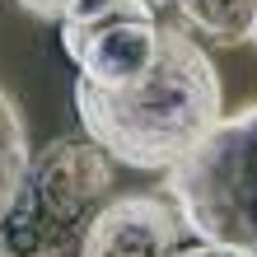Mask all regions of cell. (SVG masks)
<instances>
[{"instance_id":"obj_1","label":"cell","mask_w":257,"mask_h":257,"mask_svg":"<svg viewBox=\"0 0 257 257\" xmlns=\"http://www.w3.org/2000/svg\"><path fill=\"white\" fill-rule=\"evenodd\" d=\"M75 112L84 136L112 164L173 173L224 122V84L210 52L187 28L159 24L155 61L141 80L122 89L75 80Z\"/></svg>"},{"instance_id":"obj_2","label":"cell","mask_w":257,"mask_h":257,"mask_svg":"<svg viewBox=\"0 0 257 257\" xmlns=\"http://www.w3.org/2000/svg\"><path fill=\"white\" fill-rule=\"evenodd\" d=\"M112 159L89 136H61L28 164L24 192L0 224V257H66L108 206Z\"/></svg>"},{"instance_id":"obj_3","label":"cell","mask_w":257,"mask_h":257,"mask_svg":"<svg viewBox=\"0 0 257 257\" xmlns=\"http://www.w3.org/2000/svg\"><path fill=\"white\" fill-rule=\"evenodd\" d=\"M164 196L201 243L257 252V103L224 112L201 150L164 173Z\"/></svg>"},{"instance_id":"obj_4","label":"cell","mask_w":257,"mask_h":257,"mask_svg":"<svg viewBox=\"0 0 257 257\" xmlns=\"http://www.w3.org/2000/svg\"><path fill=\"white\" fill-rule=\"evenodd\" d=\"M61 47L80 80L122 89L141 80L159 47V19L150 0H75L61 19Z\"/></svg>"},{"instance_id":"obj_5","label":"cell","mask_w":257,"mask_h":257,"mask_svg":"<svg viewBox=\"0 0 257 257\" xmlns=\"http://www.w3.org/2000/svg\"><path fill=\"white\" fill-rule=\"evenodd\" d=\"M183 215L169 196L126 192L89 220L80 238V257H178Z\"/></svg>"},{"instance_id":"obj_6","label":"cell","mask_w":257,"mask_h":257,"mask_svg":"<svg viewBox=\"0 0 257 257\" xmlns=\"http://www.w3.org/2000/svg\"><path fill=\"white\" fill-rule=\"evenodd\" d=\"M28 164H33V150H28V126H24V112L5 89H0V224L14 210L24 192V178H28Z\"/></svg>"},{"instance_id":"obj_7","label":"cell","mask_w":257,"mask_h":257,"mask_svg":"<svg viewBox=\"0 0 257 257\" xmlns=\"http://www.w3.org/2000/svg\"><path fill=\"white\" fill-rule=\"evenodd\" d=\"M173 5L215 47L248 42V28H252V14H257V0H173Z\"/></svg>"},{"instance_id":"obj_8","label":"cell","mask_w":257,"mask_h":257,"mask_svg":"<svg viewBox=\"0 0 257 257\" xmlns=\"http://www.w3.org/2000/svg\"><path fill=\"white\" fill-rule=\"evenodd\" d=\"M24 14H33V19H47V24H61L75 0H14Z\"/></svg>"},{"instance_id":"obj_9","label":"cell","mask_w":257,"mask_h":257,"mask_svg":"<svg viewBox=\"0 0 257 257\" xmlns=\"http://www.w3.org/2000/svg\"><path fill=\"white\" fill-rule=\"evenodd\" d=\"M178 257H257L248 248H229V243H196V248H183Z\"/></svg>"},{"instance_id":"obj_10","label":"cell","mask_w":257,"mask_h":257,"mask_svg":"<svg viewBox=\"0 0 257 257\" xmlns=\"http://www.w3.org/2000/svg\"><path fill=\"white\" fill-rule=\"evenodd\" d=\"M248 42H252V47H257V14H252V28H248Z\"/></svg>"}]
</instances>
